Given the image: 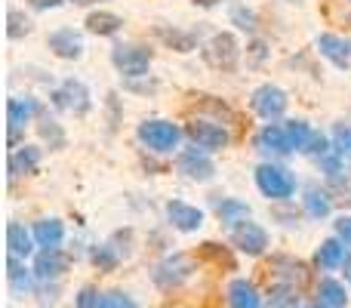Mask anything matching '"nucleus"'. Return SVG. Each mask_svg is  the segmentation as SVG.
<instances>
[{
  "instance_id": "12",
  "label": "nucleus",
  "mask_w": 351,
  "mask_h": 308,
  "mask_svg": "<svg viewBox=\"0 0 351 308\" xmlns=\"http://www.w3.org/2000/svg\"><path fill=\"white\" fill-rule=\"evenodd\" d=\"M167 216H170V222L179 231H197L200 225H204V213H200L197 206L185 204V200H170V204H167Z\"/></svg>"
},
{
  "instance_id": "23",
  "label": "nucleus",
  "mask_w": 351,
  "mask_h": 308,
  "mask_svg": "<svg viewBox=\"0 0 351 308\" xmlns=\"http://www.w3.org/2000/svg\"><path fill=\"white\" fill-rule=\"evenodd\" d=\"M305 213L311 219H327L330 216V191H321V188H308L305 191Z\"/></svg>"
},
{
  "instance_id": "25",
  "label": "nucleus",
  "mask_w": 351,
  "mask_h": 308,
  "mask_svg": "<svg viewBox=\"0 0 351 308\" xmlns=\"http://www.w3.org/2000/svg\"><path fill=\"white\" fill-rule=\"evenodd\" d=\"M317 296H321L324 305H333V308H346V303H348L346 287H342L339 281H330V278L317 284Z\"/></svg>"
},
{
  "instance_id": "7",
  "label": "nucleus",
  "mask_w": 351,
  "mask_h": 308,
  "mask_svg": "<svg viewBox=\"0 0 351 308\" xmlns=\"http://www.w3.org/2000/svg\"><path fill=\"white\" fill-rule=\"evenodd\" d=\"M188 278H191V259H188L185 253H176L154 268V284H158L160 290H173V287L185 284Z\"/></svg>"
},
{
  "instance_id": "28",
  "label": "nucleus",
  "mask_w": 351,
  "mask_h": 308,
  "mask_svg": "<svg viewBox=\"0 0 351 308\" xmlns=\"http://www.w3.org/2000/svg\"><path fill=\"white\" fill-rule=\"evenodd\" d=\"M216 213L222 222H241L250 219V206L243 200H216Z\"/></svg>"
},
{
  "instance_id": "8",
  "label": "nucleus",
  "mask_w": 351,
  "mask_h": 308,
  "mask_svg": "<svg viewBox=\"0 0 351 308\" xmlns=\"http://www.w3.org/2000/svg\"><path fill=\"white\" fill-rule=\"evenodd\" d=\"M250 105H253V111L259 117L274 121V117H280L287 111V93L280 90V86H274V84H265V86H259V90L253 93Z\"/></svg>"
},
{
  "instance_id": "37",
  "label": "nucleus",
  "mask_w": 351,
  "mask_h": 308,
  "mask_svg": "<svg viewBox=\"0 0 351 308\" xmlns=\"http://www.w3.org/2000/svg\"><path fill=\"white\" fill-rule=\"evenodd\" d=\"M231 19H234V25H237V28H243V31H253L256 28V16L250 10H243V6H234Z\"/></svg>"
},
{
  "instance_id": "43",
  "label": "nucleus",
  "mask_w": 351,
  "mask_h": 308,
  "mask_svg": "<svg viewBox=\"0 0 351 308\" xmlns=\"http://www.w3.org/2000/svg\"><path fill=\"white\" fill-rule=\"evenodd\" d=\"M130 90H139V93H154V90H158V84H154V80H148V84H130Z\"/></svg>"
},
{
  "instance_id": "2",
  "label": "nucleus",
  "mask_w": 351,
  "mask_h": 308,
  "mask_svg": "<svg viewBox=\"0 0 351 308\" xmlns=\"http://www.w3.org/2000/svg\"><path fill=\"white\" fill-rule=\"evenodd\" d=\"M204 59H206V65L216 68V71H234L237 59H241V47H237L234 34H228V31L213 34L210 43L204 47Z\"/></svg>"
},
{
  "instance_id": "26",
  "label": "nucleus",
  "mask_w": 351,
  "mask_h": 308,
  "mask_svg": "<svg viewBox=\"0 0 351 308\" xmlns=\"http://www.w3.org/2000/svg\"><path fill=\"white\" fill-rule=\"evenodd\" d=\"M299 296H296V287L290 284H274L271 293H268V308H296Z\"/></svg>"
},
{
  "instance_id": "41",
  "label": "nucleus",
  "mask_w": 351,
  "mask_h": 308,
  "mask_svg": "<svg viewBox=\"0 0 351 308\" xmlns=\"http://www.w3.org/2000/svg\"><path fill=\"white\" fill-rule=\"evenodd\" d=\"M265 53H268V47L262 40H256V43H250V65H259L262 59H265Z\"/></svg>"
},
{
  "instance_id": "33",
  "label": "nucleus",
  "mask_w": 351,
  "mask_h": 308,
  "mask_svg": "<svg viewBox=\"0 0 351 308\" xmlns=\"http://www.w3.org/2000/svg\"><path fill=\"white\" fill-rule=\"evenodd\" d=\"M333 152L339 157H351V127H348V123H336V130H333Z\"/></svg>"
},
{
  "instance_id": "9",
  "label": "nucleus",
  "mask_w": 351,
  "mask_h": 308,
  "mask_svg": "<svg viewBox=\"0 0 351 308\" xmlns=\"http://www.w3.org/2000/svg\"><path fill=\"white\" fill-rule=\"evenodd\" d=\"M53 105L62 111H74V115H86L90 111V90L80 80H65L62 90L53 93Z\"/></svg>"
},
{
  "instance_id": "3",
  "label": "nucleus",
  "mask_w": 351,
  "mask_h": 308,
  "mask_svg": "<svg viewBox=\"0 0 351 308\" xmlns=\"http://www.w3.org/2000/svg\"><path fill=\"white\" fill-rule=\"evenodd\" d=\"M152 59H154L152 49L133 47V43H121V47L111 49V62H114V68L121 74H127V78H145Z\"/></svg>"
},
{
  "instance_id": "42",
  "label": "nucleus",
  "mask_w": 351,
  "mask_h": 308,
  "mask_svg": "<svg viewBox=\"0 0 351 308\" xmlns=\"http://www.w3.org/2000/svg\"><path fill=\"white\" fill-rule=\"evenodd\" d=\"M34 10H56V6H62L65 0H28Z\"/></svg>"
},
{
  "instance_id": "1",
  "label": "nucleus",
  "mask_w": 351,
  "mask_h": 308,
  "mask_svg": "<svg viewBox=\"0 0 351 308\" xmlns=\"http://www.w3.org/2000/svg\"><path fill=\"white\" fill-rule=\"evenodd\" d=\"M256 185H259V191L271 200H287L293 191H296L293 173L284 167H278V163H262V167L256 169Z\"/></svg>"
},
{
  "instance_id": "22",
  "label": "nucleus",
  "mask_w": 351,
  "mask_h": 308,
  "mask_svg": "<svg viewBox=\"0 0 351 308\" xmlns=\"http://www.w3.org/2000/svg\"><path fill=\"white\" fill-rule=\"evenodd\" d=\"M31 237L34 235H28L19 222L6 225V247H10V256H28L31 253Z\"/></svg>"
},
{
  "instance_id": "13",
  "label": "nucleus",
  "mask_w": 351,
  "mask_h": 308,
  "mask_svg": "<svg viewBox=\"0 0 351 308\" xmlns=\"http://www.w3.org/2000/svg\"><path fill=\"white\" fill-rule=\"evenodd\" d=\"M49 49H53L59 59H80L84 56V40H80V34H74L71 28H59L49 34Z\"/></svg>"
},
{
  "instance_id": "10",
  "label": "nucleus",
  "mask_w": 351,
  "mask_h": 308,
  "mask_svg": "<svg viewBox=\"0 0 351 308\" xmlns=\"http://www.w3.org/2000/svg\"><path fill=\"white\" fill-rule=\"evenodd\" d=\"M179 173H185L188 179H194V182H210L213 176H216V167H213V161L204 152L188 148V152L179 154Z\"/></svg>"
},
{
  "instance_id": "45",
  "label": "nucleus",
  "mask_w": 351,
  "mask_h": 308,
  "mask_svg": "<svg viewBox=\"0 0 351 308\" xmlns=\"http://www.w3.org/2000/svg\"><path fill=\"white\" fill-rule=\"evenodd\" d=\"M346 278L351 281V256H348V259H346Z\"/></svg>"
},
{
  "instance_id": "39",
  "label": "nucleus",
  "mask_w": 351,
  "mask_h": 308,
  "mask_svg": "<svg viewBox=\"0 0 351 308\" xmlns=\"http://www.w3.org/2000/svg\"><path fill=\"white\" fill-rule=\"evenodd\" d=\"M336 235H339V241L348 247L351 244V216H342L339 222H336Z\"/></svg>"
},
{
  "instance_id": "5",
  "label": "nucleus",
  "mask_w": 351,
  "mask_h": 308,
  "mask_svg": "<svg viewBox=\"0 0 351 308\" xmlns=\"http://www.w3.org/2000/svg\"><path fill=\"white\" fill-rule=\"evenodd\" d=\"M139 139L145 142L152 152L164 154V152H173V148L179 145L182 130L170 121H145V123H139Z\"/></svg>"
},
{
  "instance_id": "18",
  "label": "nucleus",
  "mask_w": 351,
  "mask_h": 308,
  "mask_svg": "<svg viewBox=\"0 0 351 308\" xmlns=\"http://www.w3.org/2000/svg\"><path fill=\"white\" fill-rule=\"evenodd\" d=\"M34 115H37L34 99H10V102H6V121H10L12 130H22Z\"/></svg>"
},
{
  "instance_id": "36",
  "label": "nucleus",
  "mask_w": 351,
  "mask_h": 308,
  "mask_svg": "<svg viewBox=\"0 0 351 308\" xmlns=\"http://www.w3.org/2000/svg\"><path fill=\"white\" fill-rule=\"evenodd\" d=\"M327 191L330 194H339V200L351 204V179H348V176H330Z\"/></svg>"
},
{
  "instance_id": "29",
  "label": "nucleus",
  "mask_w": 351,
  "mask_h": 308,
  "mask_svg": "<svg viewBox=\"0 0 351 308\" xmlns=\"http://www.w3.org/2000/svg\"><path fill=\"white\" fill-rule=\"evenodd\" d=\"M31 19L25 16V12H19V10H10L6 12V37L10 40H19V37H25V34H31Z\"/></svg>"
},
{
  "instance_id": "4",
  "label": "nucleus",
  "mask_w": 351,
  "mask_h": 308,
  "mask_svg": "<svg viewBox=\"0 0 351 308\" xmlns=\"http://www.w3.org/2000/svg\"><path fill=\"white\" fill-rule=\"evenodd\" d=\"M185 133L191 136V142L197 148H206V152H222L225 145L231 142L228 130L216 121H206V117H194L191 123L185 127Z\"/></svg>"
},
{
  "instance_id": "27",
  "label": "nucleus",
  "mask_w": 351,
  "mask_h": 308,
  "mask_svg": "<svg viewBox=\"0 0 351 308\" xmlns=\"http://www.w3.org/2000/svg\"><path fill=\"white\" fill-rule=\"evenodd\" d=\"M158 34H160V40L167 43V47H173L176 53H191L194 49V34H185V31H170V28H158Z\"/></svg>"
},
{
  "instance_id": "30",
  "label": "nucleus",
  "mask_w": 351,
  "mask_h": 308,
  "mask_svg": "<svg viewBox=\"0 0 351 308\" xmlns=\"http://www.w3.org/2000/svg\"><path fill=\"white\" fill-rule=\"evenodd\" d=\"M6 268H10V272H6V278H10V287H12V290H16V293H28V290H31V272H28V268L19 265L16 256H10Z\"/></svg>"
},
{
  "instance_id": "38",
  "label": "nucleus",
  "mask_w": 351,
  "mask_h": 308,
  "mask_svg": "<svg viewBox=\"0 0 351 308\" xmlns=\"http://www.w3.org/2000/svg\"><path fill=\"white\" fill-rule=\"evenodd\" d=\"M105 308H136L127 293H105Z\"/></svg>"
},
{
  "instance_id": "14",
  "label": "nucleus",
  "mask_w": 351,
  "mask_h": 308,
  "mask_svg": "<svg viewBox=\"0 0 351 308\" xmlns=\"http://www.w3.org/2000/svg\"><path fill=\"white\" fill-rule=\"evenodd\" d=\"M256 145H259V152H274V154H290L293 152L290 136H287V130L278 127V123H268V127L256 136Z\"/></svg>"
},
{
  "instance_id": "35",
  "label": "nucleus",
  "mask_w": 351,
  "mask_h": 308,
  "mask_svg": "<svg viewBox=\"0 0 351 308\" xmlns=\"http://www.w3.org/2000/svg\"><path fill=\"white\" fill-rule=\"evenodd\" d=\"M74 305L77 308H105V296L96 287H84V290L77 293V299H74Z\"/></svg>"
},
{
  "instance_id": "6",
  "label": "nucleus",
  "mask_w": 351,
  "mask_h": 308,
  "mask_svg": "<svg viewBox=\"0 0 351 308\" xmlns=\"http://www.w3.org/2000/svg\"><path fill=\"white\" fill-rule=\"evenodd\" d=\"M231 244L247 256H262L268 247V235L262 225L250 222V219H241V222L234 225V231H231Z\"/></svg>"
},
{
  "instance_id": "34",
  "label": "nucleus",
  "mask_w": 351,
  "mask_h": 308,
  "mask_svg": "<svg viewBox=\"0 0 351 308\" xmlns=\"http://www.w3.org/2000/svg\"><path fill=\"white\" fill-rule=\"evenodd\" d=\"M93 265H96L99 272H114V268H117L114 247H96V250H93Z\"/></svg>"
},
{
  "instance_id": "24",
  "label": "nucleus",
  "mask_w": 351,
  "mask_h": 308,
  "mask_svg": "<svg viewBox=\"0 0 351 308\" xmlns=\"http://www.w3.org/2000/svg\"><path fill=\"white\" fill-rule=\"evenodd\" d=\"M197 256H200V259H206V262H213V265H219V268L225 265L228 272H234V256H231L228 247H222V244H213V241L200 244Z\"/></svg>"
},
{
  "instance_id": "17",
  "label": "nucleus",
  "mask_w": 351,
  "mask_h": 308,
  "mask_svg": "<svg viewBox=\"0 0 351 308\" xmlns=\"http://www.w3.org/2000/svg\"><path fill=\"white\" fill-rule=\"evenodd\" d=\"M37 163H40V148L34 145H25V148H16L10 154V176H25V173H34Z\"/></svg>"
},
{
  "instance_id": "48",
  "label": "nucleus",
  "mask_w": 351,
  "mask_h": 308,
  "mask_svg": "<svg viewBox=\"0 0 351 308\" xmlns=\"http://www.w3.org/2000/svg\"><path fill=\"white\" fill-rule=\"evenodd\" d=\"M348 3H351V0H348Z\"/></svg>"
},
{
  "instance_id": "40",
  "label": "nucleus",
  "mask_w": 351,
  "mask_h": 308,
  "mask_svg": "<svg viewBox=\"0 0 351 308\" xmlns=\"http://www.w3.org/2000/svg\"><path fill=\"white\" fill-rule=\"evenodd\" d=\"M305 152H311L315 157H324L330 152L327 148V139H324V136H311V142H308V148H305Z\"/></svg>"
},
{
  "instance_id": "16",
  "label": "nucleus",
  "mask_w": 351,
  "mask_h": 308,
  "mask_svg": "<svg viewBox=\"0 0 351 308\" xmlns=\"http://www.w3.org/2000/svg\"><path fill=\"white\" fill-rule=\"evenodd\" d=\"M317 49H321V56H327L336 68H348L351 65V53H348V47H346V40H342V37L321 34V37H317Z\"/></svg>"
},
{
  "instance_id": "44",
  "label": "nucleus",
  "mask_w": 351,
  "mask_h": 308,
  "mask_svg": "<svg viewBox=\"0 0 351 308\" xmlns=\"http://www.w3.org/2000/svg\"><path fill=\"white\" fill-rule=\"evenodd\" d=\"M197 6H204V10H210V6H216V3H222V0H194Z\"/></svg>"
},
{
  "instance_id": "31",
  "label": "nucleus",
  "mask_w": 351,
  "mask_h": 308,
  "mask_svg": "<svg viewBox=\"0 0 351 308\" xmlns=\"http://www.w3.org/2000/svg\"><path fill=\"white\" fill-rule=\"evenodd\" d=\"M284 130H287V136H290L293 152H296V148H302V152H305V148H308V142H311V136H315L305 121H287Z\"/></svg>"
},
{
  "instance_id": "46",
  "label": "nucleus",
  "mask_w": 351,
  "mask_h": 308,
  "mask_svg": "<svg viewBox=\"0 0 351 308\" xmlns=\"http://www.w3.org/2000/svg\"><path fill=\"white\" fill-rule=\"evenodd\" d=\"M311 308H333V305H324V303H317V305H311Z\"/></svg>"
},
{
  "instance_id": "32",
  "label": "nucleus",
  "mask_w": 351,
  "mask_h": 308,
  "mask_svg": "<svg viewBox=\"0 0 351 308\" xmlns=\"http://www.w3.org/2000/svg\"><path fill=\"white\" fill-rule=\"evenodd\" d=\"M40 139L49 142V148L53 152H59V148H65V133H62V127L56 121H49V117H40Z\"/></svg>"
},
{
  "instance_id": "15",
  "label": "nucleus",
  "mask_w": 351,
  "mask_h": 308,
  "mask_svg": "<svg viewBox=\"0 0 351 308\" xmlns=\"http://www.w3.org/2000/svg\"><path fill=\"white\" fill-rule=\"evenodd\" d=\"M228 305L231 308H262V299L247 278H234L228 284Z\"/></svg>"
},
{
  "instance_id": "47",
  "label": "nucleus",
  "mask_w": 351,
  "mask_h": 308,
  "mask_svg": "<svg viewBox=\"0 0 351 308\" xmlns=\"http://www.w3.org/2000/svg\"><path fill=\"white\" fill-rule=\"evenodd\" d=\"M74 3H93V0H74Z\"/></svg>"
},
{
  "instance_id": "20",
  "label": "nucleus",
  "mask_w": 351,
  "mask_h": 308,
  "mask_svg": "<svg viewBox=\"0 0 351 308\" xmlns=\"http://www.w3.org/2000/svg\"><path fill=\"white\" fill-rule=\"evenodd\" d=\"M62 237H65V225H62L59 219H40V222L34 225V241L40 244L43 250L59 247Z\"/></svg>"
},
{
  "instance_id": "11",
  "label": "nucleus",
  "mask_w": 351,
  "mask_h": 308,
  "mask_svg": "<svg viewBox=\"0 0 351 308\" xmlns=\"http://www.w3.org/2000/svg\"><path fill=\"white\" fill-rule=\"evenodd\" d=\"M68 265H71L68 253H62L59 247H49V250H43V253L34 259V274H37L40 281L62 278V274L68 272Z\"/></svg>"
},
{
  "instance_id": "19",
  "label": "nucleus",
  "mask_w": 351,
  "mask_h": 308,
  "mask_svg": "<svg viewBox=\"0 0 351 308\" xmlns=\"http://www.w3.org/2000/svg\"><path fill=\"white\" fill-rule=\"evenodd\" d=\"M121 16H114V12H105V10H99V12H90L86 16V31L90 34H99V37H111V34H117L121 31Z\"/></svg>"
},
{
  "instance_id": "21",
  "label": "nucleus",
  "mask_w": 351,
  "mask_h": 308,
  "mask_svg": "<svg viewBox=\"0 0 351 308\" xmlns=\"http://www.w3.org/2000/svg\"><path fill=\"white\" fill-rule=\"evenodd\" d=\"M346 244L336 241V237H330V241L321 244V250H317V265L321 268H339L346 265Z\"/></svg>"
}]
</instances>
